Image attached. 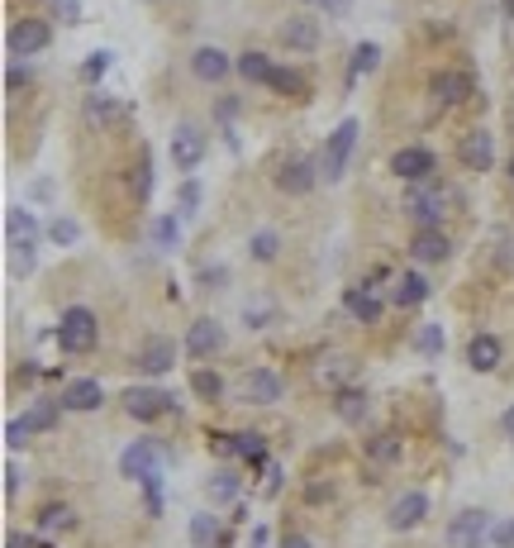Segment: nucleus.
Wrapping results in <instances>:
<instances>
[{"label":"nucleus","mask_w":514,"mask_h":548,"mask_svg":"<svg viewBox=\"0 0 514 548\" xmlns=\"http://www.w3.org/2000/svg\"><path fill=\"white\" fill-rule=\"evenodd\" d=\"M447 201H453V191H443V186H434V181H419V186L405 191V215H410L419 229H438Z\"/></svg>","instance_id":"nucleus-1"},{"label":"nucleus","mask_w":514,"mask_h":548,"mask_svg":"<svg viewBox=\"0 0 514 548\" xmlns=\"http://www.w3.org/2000/svg\"><path fill=\"white\" fill-rule=\"evenodd\" d=\"M282 548H310V539H305V534H286Z\"/></svg>","instance_id":"nucleus-54"},{"label":"nucleus","mask_w":514,"mask_h":548,"mask_svg":"<svg viewBox=\"0 0 514 548\" xmlns=\"http://www.w3.org/2000/svg\"><path fill=\"white\" fill-rule=\"evenodd\" d=\"M415 344H419V353H428V357H434V353H443V325H424Z\"/></svg>","instance_id":"nucleus-37"},{"label":"nucleus","mask_w":514,"mask_h":548,"mask_svg":"<svg viewBox=\"0 0 514 548\" xmlns=\"http://www.w3.org/2000/svg\"><path fill=\"white\" fill-rule=\"evenodd\" d=\"M509 181H514V162H509Z\"/></svg>","instance_id":"nucleus-58"},{"label":"nucleus","mask_w":514,"mask_h":548,"mask_svg":"<svg viewBox=\"0 0 514 548\" xmlns=\"http://www.w3.org/2000/svg\"><path fill=\"white\" fill-rule=\"evenodd\" d=\"M200 158H205V134L196 124H181V129L171 134V162H177L181 172H196Z\"/></svg>","instance_id":"nucleus-9"},{"label":"nucleus","mask_w":514,"mask_h":548,"mask_svg":"<svg viewBox=\"0 0 514 548\" xmlns=\"http://www.w3.org/2000/svg\"><path fill=\"white\" fill-rule=\"evenodd\" d=\"M15 491H19V468L10 462V468H5V496H15Z\"/></svg>","instance_id":"nucleus-50"},{"label":"nucleus","mask_w":514,"mask_h":548,"mask_svg":"<svg viewBox=\"0 0 514 548\" xmlns=\"http://www.w3.org/2000/svg\"><path fill=\"white\" fill-rule=\"evenodd\" d=\"M100 400H105V391H100V382H91V377H77V382L62 387V406L67 410H96Z\"/></svg>","instance_id":"nucleus-18"},{"label":"nucleus","mask_w":514,"mask_h":548,"mask_svg":"<svg viewBox=\"0 0 514 548\" xmlns=\"http://www.w3.org/2000/svg\"><path fill=\"white\" fill-rule=\"evenodd\" d=\"M314 162H305V158H295V162H286L282 172H276V186H282L286 196H305L310 186H314Z\"/></svg>","instance_id":"nucleus-16"},{"label":"nucleus","mask_w":514,"mask_h":548,"mask_svg":"<svg viewBox=\"0 0 514 548\" xmlns=\"http://www.w3.org/2000/svg\"><path fill=\"white\" fill-rule=\"evenodd\" d=\"M400 458V439L396 434H372L367 439V462H396Z\"/></svg>","instance_id":"nucleus-30"},{"label":"nucleus","mask_w":514,"mask_h":548,"mask_svg":"<svg viewBox=\"0 0 514 548\" xmlns=\"http://www.w3.org/2000/svg\"><path fill=\"white\" fill-rule=\"evenodd\" d=\"M410 253H415L419 263H443L447 253H453V243H447L443 229H419V234L410 239Z\"/></svg>","instance_id":"nucleus-20"},{"label":"nucleus","mask_w":514,"mask_h":548,"mask_svg":"<svg viewBox=\"0 0 514 548\" xmlns=\"http://www.w3.org/2000/svg\"><path fill=\"white\" fill-rule=\"evenodd\" d=\"M486 530H490L486 511H462L453 524H447V548H481Z\"/></svg>","instance_id":"nucleus-7"},{"label":"nucleus","mask_w":514,"mask_h":548,"mask_svg":"<svg viewBox=\"0 0 514 548\" xmlns=\"http://www.w3.org/2000/svg\"><path fill=\"white\" fill-rule=\"evenodd\" d=\"M233 67H239L243 81H257V87H272V77H276V62H272L267 53H243Z\"/></svg>","instance_id":"nucleus-23"},{"label":"nucleus","mask_w":514,"mask_h":548,"mask_svg":"<svg viewBox=\"0 0 514 548\" xmlns=\"http://www.w3.org/2000/svg\"><path fill=\"white\" fill-rule=\"evenodd\" d=\"M57 425V400H38V406L19 419V429L25 434H43V429H53Z\"/></svg>","instance_id":"nucleus-29"},{"label":"nucleus","mask_w":514,"mask_h":548,"mask_svg":"<svg viewBox=\"0 0 514 548\" xmlns=\"http://www.w3.org/2000/svg\"><path fill=\"white\" fill-rule=\"evenodd\" d=\"M367 406H372V400L362 396L357 387H338L334 391V410H338V419H348V425H362V419H367Z\"/></svg>","instance_id":"nucleus-22"},{"label":"nucleus","mask_w":514,"mask_h":548,"mask_svg":"<svg viewBox=\"0 0 514 548\" xmlns=\"http://www.w3.org/2000/svg\"><path fill=\"white\" fill-rule=\"evenodd\" d=\"M262 472H267L262 491H267V496H276V487H282V468H276V462H262Z\"/></svg>","instance_id":"nucleus-46"},{"label":"nucleus","mask_w":514,"mask_h":548,"mask_svg":"<svg viewBox=\"0 0 514 548\" xmlns=\"http://www.w3.org/2000/svg\"><path fill=\"white\" fill-rule=\"evenodd\" d=\"M457 162L467 167V172H486V167L496 162V139H490L486 129L462 134V143H457Z\"/></svg>","instance_id":"nucleus-8"},{"label":"nucleus","mask_w":514,"mask_h":548,"mask_svg":"<svg viewBox=\"0 0 514 548\" xmlns=\"http://www.w3.org/2000/svg\"><path fill=\"white\" fill-rule=\"evenodd\" d=\"M210 449L220 458H239V434H210Z\"/></svg>","instance_id":"nucleus-41"},{"label":"nucleus","mask_w":514,"mask_h":548,"mask_svg":"<svg viewBox=\"0 0 514 548\" xmlns=\"http://www.w3.org/2000/svg\"><path fill=\"white\" fill-rule=\"evenodd\" d=\"M272 91H282V96H305V77H300V72H286V67H276Z\"/></svg>","instance_id":"nucleus-33"},{"label":"nucleus","mask_w":514,"mask_h":548,"mask_svg":"<svg viewBox=\"0 0 514 548\" xmlns=\"http://www.w3.org/2000/svg\"><path fill=\"white\" fill-rule=\"evenodd\" d=\"M34 215L29 210H5V234H10V248H34Z\"/></svg>","instance_id":"nucleus-27"},{"label":"nucleus","mask_w":514,"mask_h":548,"mask_svg":"<svg viewBox=\"0 0 514 548\" xmlns=\"http://www.w3.org/2000/svg\"><path fill=\"white\" fill-rule=\"evenodd\" d=\"M391 172H396L400 181L419 186V181L434 177V153H428V149H400V153L391 158Z\"/></svg>","instance_id":"nucleus-11"},{"label":"nucleus","mask_w":514,"mask_h":548,"mask_svg":"<svg viewBox=\"0 0 514 548\" xmlns=\"http://www.w3.org/2000/svg\"><path fill=\"white\" fill-rule=\"evenodd\" d=\"M25 439H29V434L19 429V419H10V425H5V444H10V449H19V444H25Z\"/></svg>","instance_id":"nucleus-48"},{"label":"nucleus","mask_w":514,"mask_h":548,"mask_svg":"<svg viewBox=\"0 0 514 548\" xmlns=\"http://www.w3.org/2000/svg\"><path fill=\"white\" fill-rule=\"evenodd\" d=\"M243 320H248V329H262V320H272V305H267V301L248 305V310H243Z\"/></svg>","instance_id":"nucleus-45"},{"label":"nucleus","mask_w":514,"mask_h":548,"mask_svg":"<svg viewBox=\"0 0 514 548\" xmlns=\"http://www.w3.org/2000/svg\"><path fill=\"white\" fill-rule=\"evenodd\" d=\"M391 301H396L400 310L424 305V301H428V282L419 277V272H400V277H396V291H391Z\"/></svg>","instance_id":"nucleus-21"},{"label":"nucleus","mask_w":514,"mask_h":548,"mask_svg":"<svg viewBox=\"0 0 514 548\" xmlns=\"http://www.w3.org/2000/svg\"><path fill=\"white\" fill-rule=\"evenodd\" d=\"M376 62H381V48H376V44H357V48H353V81H357L362 72H376Z\"/></svg>","instance_id":"nucleus-32"},{"label":"nucleus","mask_w":514,"mask_h":548,"mask_svg":"<svg viewBox=\"0 0 514 548\" xmlns=\"http://www.w3.org/2000/svg\"><path fill=\"white\" fill-rule=\"evenodd\" d=\"M343 305H348V315H353V320H362V325H376L381 320V301L372 296V291H362V286H348Z\"/></svg>","instance_id":"nucleus-25"},{"label":"nucleus","mask_w":514,"mask_h":548,"mask_svg":"<svg viewBox=\"0 0 514 548\" xmlns=\"http://www.w3.org/2000/svg\"><path fill=\"white\" fill-rule=\"evenodd\" d=\"M5 44H10V57H34L53 44V29L43 25V19H15Z\"/></svg>","instance_id":"nucleus-5"},{"label":"nucleus","mask_w":514,"mask_h":548,"mask_svg":"<svg viewBox=\"0 0 514 548\" xmlns=\"http://www.w3.org/2000/svg\"><path fill=\"white\" fill-rule=\"evenodd\" d=\"M428 96H434L438 110H457V105L471 96V77L467 72H438L428 81Z\"/></svg>","instance_id":"nucleus-10"},{"label":"nucleus","mask_w":514,"mask_h":548,"mask_svg":"<svg viewBox=\"0 0 514 548\" xmlns=\"http://www.w3.org/2000/svg\"><path fill=\"white\" fill-rule=\"evenodd\" d=\"M86 119H91V124H124L128 105H119L110 96H86Z\"/></svg>","instance_id":"nucleus-24"},{"label":"nucleus","mask_w":514,"mask_h":548,"mask_svg":"<svg viewBox=\"0 0 514 548\" xmlns=\"http://www.w3.org/2000/svg\"><path fill=\"white\" fill-rule=\"evenodd\" d=\"M196 205H200V181H186L181 186V215H196Z\"/></svg>","instance_id":"nucleus-44"},{"label":"nucleus","mask_w":514,"mask_h":548,"mask_svg":"<svg viewBox=\"0 0 514 548\" xmlns=\"http://www.w3.org/2000/svg\"><path fill=\"white\" fill-rule=\"evenodd\" d=\"M139 367L148 377H162L167 367H177V344H171V339H148L139 348Z\"/></svg>","instance_id":"nucleus-14"},{"label":"nucleus","mask_w":514,"mask_h":548,"mask_svg":"<svg viewBox=\"0 0 514 548\" xmlns=\"http://www.w3.org/2000/svg\"><path fill=\"white\" fill-rule=\"evenodd\" d=\"M124 410L134 419H158L167 410H177V396H167L158 387H134V391H124Z\"/></svg>","instance_id":"nucleus-6"},{"label":"nucleus","mask_w":514,"mask_h":548,"mask_svg":"<svg viewBox=\"0 0 514 548\" xmlns=\"http://www.w3.org/2000/svg\"><path fill=\"white\" fill-rule=\"evenodd\" d=\"M38 530L43 534H67V530H77V511H72V505H43Z\"/></svg>","instance_id":"nucleus-28"},{"label":"nucleus","mask_w":514,"mask_h":548,"mask_svg":"<svg viewBox=\"0 0 514 548\" xmlns=\"http://www.w3.org/2000/svg\"><path fill=\"white\" fill-rule=\"evenodd\" d=\"M305 5H319V10H329V15H343L353 0H305Z\"/></svg>","instance_id":"nucleus-47"},{"label":"nucleus","mask_w":514,"mask_h":548,"mask_svg":"<svg viewBox=\"0 0 514 548\" xmlns=\"http://www.w3.org/2000/svg\"><path fill=\"white\" fill-rule=\"evenodd\" d=\"M48 234H53V243H77L81 229H77V220H53V224H48Z\"/></svg>","instance_id":"nucleus-40"},{"label":"nucleus","mask_w":514,"mask_h":548,"mask_svg":"<svg viewBox=\"0 0 514 548\" xmlns=\"http://www.w3.org/2000/svg\"><path fill=\"white\" fill-rule=\"evenodd\" d=\"M134 196L139 201L153 196V158H139V167H134Z\"/></svg>","instance_id":"nucleus-36"},{"label":"nucleus","mask_w":514,"mask_h":548,"mask_svg":"<svg viewBox=\"0 0 514 548\" xmlns=\"http://www.w3.org/2000/svg\"><path fill=\"white\" fill-rule=\"evenodd\" d=\"M248 248H252V258H257V263H272V258H276V248H282V239H276L272 229H262V234H252Z\"/></svg>","instance_id":"nucleus-34"},{"label":"nucleus","mask_w":514,"mask_h":548,"mask_svg":"<svg viewBox=\"0 0 514 548\" xmlns=\"http://www.w3.org/2000/svg\"><path fill=\"white\" fill-rule=\"evenodd\" d=\"M500 429H505V434H509V439H514V406H509V410H505V415H500Z\"/></svg>","instance_id":"nucleus-55"},{"label":"nucleus","mask_w":514,"mask_h":548,"mask_svg":"<svg viewBox=\"0 0 514 548\" xmlns=\"http://www.w3.org/2000/svg\"><path fill=\"white\" fill-rule=\"evenodd\" d=\"M353 143H357V119H343L338 129L329 134V143H324V153H319V177H329V181H338L343 172H348Z\"/></svg>","instance_id":"nucleus-3"},{"label":"nucleus","mask_w":514,"mask_h":548,"mask_svg":"<svg viewBox=\"0 0 514 548\" xmlns=\"http://www.w3.org/2000/svg\"><path fill=\"white\" fill-rule=\"evenodd\" d=\"M467 363L477 367V372H496L500 367V339H496V334H471Z\"/></svg>","instance_id":"nucleus-17"},{"label":"nucleus","mask_w":514,"mask_h":548,"mask_svg":"<svg viewBox=\"0 0 514 548\" xmlns=\"http://www.w3.org/2000/svg\"><path fill=\"white\" fill-rule=\"evenodd\" d=\"M496 543H500V548H514V520H509V524H505V530L496 534Z\"/></svg>","instance_id":"nucleus-53"},{"label":"nucleus","mask_w":514,"mask_h":548,"mask_svg":"<svg viewBox=\"0 0 514 548\" xmlns=\"http://www.w3.org/2000/svg\"><path fill=\"white\" fill-rule=\"evenodd\" d=\"M96 315L86 310V305H72V310H62V325H57V348L62 353H91L96 348Z\"/></svg>","instance_id":"nucleus-2"},{"label":"nucleus","mask_w":514,"mask_h":548,"mask_svg":"<svg viewBox=\"0 0 514 548\" xmlns=\"http://www.w3.org/2000/svg\"><path fill=\"white\" fill-rule=\"evenodd\" d=\"M190 391H196L200 400H224V377L220 372H196V377H190Z\"/></svg>","instance_id":"nucleus-31"},{"label":"nucleus","mask_w":514,"mask_h":548,"mask_svg":"<svg viewBox=\"0 0 514 548\" xmlns=\"http://www.w3.org/2000/svg\"><path fill=\"white\" fill-rule=\"evenodd\" d=\"M239 458L267 462V439H262V434H239Z\"/></svg>","instance_id":"nucleus-35"},{"label":"nucleus","mask_w":514,"mask_h":548,"mask_svg":"<svg viewBox=\"0 0 514 548\" xmlns=\"http://www.w3.org/2000/svg\"><path fill=\"white\" fill-rule=\"evenodd\" d=\"M190 534H196V543L220 539V530H214V520H210V515H196V520H190Z\"/></svg>","instance_id":"nucleus-43"},{"label":"nucleus","mask_w":514,"mask_h":548,"mask_svg":"<svg viewBox=\"0 0 514 548\" xmlns=\"http://www.w3.org/2000/svg\"><path fill=\"white\" fill-rule=\"evenodd\" d=\"M210 496H214V501H233V496H239V477L220 472V477L210 481Z\"/></svg>","instance_id":"nucleus-38"},{"label":"nucleus","mask_w":514,"mask_h":548,"mask_svg":"<svg viewBox=\"0 0 514 548\" xmlns=\"http://www.w3.org/2000/svg\"><path fill=\"white\" fill-rule=\"evenodd\" d=\"M153 239H158V248H171V243H177V220L162 215V220L153 224Z\"/></svg>","instance_id":"nucleus-42"},{"label":"nucleus","mask_w":514,"mask_h":548,"mask_svg":"<svg viewBox=\"0 0 514 548\" xmlns=\"http://www.w3.org/2000/svg\"><path fill=\"white\" fill-rule=\"evenodd\" d=\"M190 67H196L200 81H224V77H229V57H224L220 48H196Z\"/></svg>","instance_id":"nucleus-26"},{"label":"nucleus","mask_w":514,"mask_h":548,"mask_svg":"<svg viewBox=\"0 0 514 548\" xmlns=\"http://www.w3.org/2000/svg\"><path fill=\"white\" fill-rule=\"evenodd\" d=\"M282 44L286 48H295V53H314L319 48V25H314V19H286V25H282Z\"/></svg>","instance_id":"nucleus-19"},{"label":"nucleus","mask_w":514,"mask_h":548,"mask_svg":"<svg viewBox=\"0 0 514 548\" xmlns=\"http://www.w3.org/2000/svg\"><path fill=\"white\" fill-rule=\"evenodd\" d=\"M5 548H38V543H34L29 534H10V539H5Z\"/></svg>","instance_id":"nucleus-52"},{"label":"nucleus","mask_w":514,"mask_h":548,"mask_svg":"<svg viewBox=\"0 0 514 548\" xmlns=\"http://www.w3.org/2000/svg\"><path fill=\"white\" fill-rule=\"evenodd\" d=\"M119 472L134 477V481H148V477H162V449L153 439H139V444H128L119 453Z\"/></svg>","instance_id":"nucleus-4"},{"label":"nucleus","mask_w":514,"mask_h":548,"mask_svg":"<svg viewBox=\"0 0 514 548\" xmlns=\"http://www.w3.org/2000/svg\"><path fill=\"white\" fill-rule=\"evenodd\" d=\"M243 400L248 406H272V400H282V377L267 372V367H257L243 377Z\"/></svg>","instance_id":"nucleus-12"},{"label":"nucleus","mask_w":514,"mask_h":548,"mask_svg":"<svg viewBox=\"0 0 514 548\" xmlns=\"http://www.w3.org/2000/svg\"><path fill=\"white\" fill-rule=\"evenodd\" d=\"M105 72H110V53H91V57H86V67H81L86 81H100Z\"/></svg>","instance_id":"nucleus-39"},{"label":"nucleus","mask_w":514,"mask_h":548,"mask_svg":"<svg viewBox=\"0 0 514 548\" xmlns=\"http://www.w3.org/2000/svg\"><path fill=\"white\" fill-rule=\"evenodd\" d=\"M424 515H428V496L424 491H405L391 505V530H415Z\"/></svg>","instance_id":"nucleus-15"},{"label":"nucleus","mask_w":514,"mask_h":548,"mask_svg":"<svg viewBox=\"0 0 514 548\" xmlns=\"http://www.w3.org/2000/svg\"><path fill=\"white\" fill-rule=\"evenodd\" d=\"M25 81H29V67H10V77H5V87H10V91H19Z\"/></svg>","instance_id":"nucleus-49"},{"label":"nucleus","mask_w":514,"mask_h":548,"mask_svg":"<svg viewBox=\"0 0 514 548\" xmlns=\"http://www.w3.org/2000/svg\"><path fill=\"white\" fill-rule=\"evenodd\" d=\"M224 277H229V272H224V267H214V272L205 267V272H200V282H205V286H214V282H224Z\"/></svg>","instance_id":"nucleus-51"},{"label":"nucleus","mask_w":514,"mask_h":548,"mask_svg":"<svg viewBox=\"0 0 514 548\" xmlns=\"http://www.w3.org/2000/svg\"><path fill=\"white\" fill-rule=\"evenodd\" d=\"M220 348H224V329L214 325V320H196V325L186 329V353L190 357H214Z\"/></svg>","instance_id":"nucleus-13"},{"label":"nucleus","mask_w":514,"mask_h":548,"mask_svg":"<svg viewBox=\"0 0 514 548\" xmlns=\"http://www.w3.org/2000/svg\"><path fill=\"white\" fill-rule=\"evenodd\" d=\"M252 548H267V530H262V524H257V530H252V539H248Z\"/></svg>","instance_id":"nucleus-56"},{"label":"nucleus","mask_w":514,"mask_h":548,"mask_svg":"<svg viewBox=\"0 0 514 548\" xmlns=\"http://www.w3.org/2000/svg\"><path fill=\"white\" fill-rule=\"evenodd\" d=\"M505 15H509V19H514V0H505Z\"/></svg>","instance_id":"nucleus-57"}]
</instances>
